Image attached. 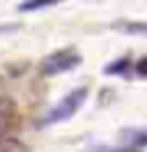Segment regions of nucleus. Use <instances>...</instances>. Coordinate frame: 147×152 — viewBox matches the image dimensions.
I'll return each instance as SVG.
<instances>
[{
	"mask_svg": "<svg viewBox=\"0 0 147 152\" xmlns=\"http://www.w3.org/2000/svg\"><path fill=\"white\" fill-rule=\"evenodd\" d=\"M85 152H140V150H131V148H124V145H115V148H110V145H90Z\"/></svg>",
	"mask_w": 147,
	"mask_h": 152,
	"instance_id": "obj_9",
	"label": "nucleus"
},
{
	"mask_svg": "<svg viewBox=\"0 0 147 152\" xmlns=\"http://www.w3.org/2000/svg\"><path fill=\"white\" fill-rule=\"evenodd\" d=\"M87 97H90V88L87 86H76L64 97H60V99L37 120V129H48V127H53V124L71 120L74 115L83 108V104L87 102Z\"/></svg>",
	"mask_w": 147,
	"mask_h": 152,
	"instance_id": "obj_1",
	"label": "nucleus"
},
{
	"mask_svg": "<svg viewBox=\"0 0 147 152\" xmlns=\"http://www.w3.org/2000/svg\"><path fill=\"white\" fill-rule=\"evenodd\" d=\"M119 145L131 148V150H140L147 145V127H127L119 132Z\"/></svg>",
	"mask_w": 147,
	"mask_h": 152,
	"instance_id": "obj_4",
	"label": "nucleus"
},
{
	"mask_svg": "<svg viewBox=\"0 0 147 152\" xmlns=\"http://www.w3.org/2000/svg\"><path fill=\"white\" fill-rule=\"evenodd\" d=\"M18 28H21V26H16V23H9V26H0V35H9V32H16Z\"/></svg>",
	"mask_w": 147,
	"mask_h": 152,
	"instance_id": "obj_11",
	"label": "nucleus"
},
{
	"mask_svg": "<svg viewBox=\"0 0 147 152\" xmlns=\"http://www.w3.org/2000/svg\"><path fill=\"white\" fill-rule=\"evenodd\" d=\"M83 62V56L76 46H64V48H57L53 53L41 60L39 65V74L46 76V78H53V76H60V74H67Z\"/></svg>",
	"mask_w": 147,
	"mask_h": 152,
	"instance_id": "obj_2",
	"label": "nucleus"
},
{
	"mask_svg": "<svg viewBox=\"0 0 147 152\" xmlns=\"http://www.w3.org/2000/svg\"><path fill=\"white\" fill-rule=\"evenodd\" d=\"M57 0H28V2H18L16 10L18 12H41V10H48V7H55Z\"/></svg>",
	"mask_w": 147,
	"mask_h": 152,
	"instance_id": "obj_7",
	"label": "nucleus"
},
{
	"mask_svg": "<svg viewBox=\"0 0 147 152\" xmlns=\"http://www.w3.org/2000/svg\"><path fill=\"white\" fill-rule=\"evenodd\" d=\"M133 69H136V74L140 78H147V58H140L136 65H133Z\"/></svg>",
	"mask_w": 147,
	"mask_h": 152,
	"instance_id": "obj_10",
	"label": "nucleus"
},
{
	"mask_svg": "<svg viewBox=\"0 0 147 152\" xmlns=\"http://www.w3.org/2000/svg\"><path fill=\"white\" fill-rule=\"evenodd\" d=\"M115 26H117V30H122V32L147 37V23L145 21H119V23H115Z\"/></svg>",
	"mask_w": 147,
	"mask_h": 152,
	"instance_id": "obj_6",
	"label": "nucleus"
},
{
	"mask_svg": "<svg viewBox=\"0 0 147 152\" xmlns=\"http://www.w3.org/2000/svg\"><path fill=\"white\" fill-rule=\"evenodd\" d=\"M0 152H30V150L16 138H2L0 141Z\"/></svg>",
	"mask_w": 147,
	"mask_h": 152,
	"instance_id": "obj_8",
	"label": "nucleus"
},
{
	"mask_svg": "<svg viewBox=\"0 0 147 152\" xmlns=\"http://www.w3.org/2000/svg\"><path fill=\"white\" fill-rule=\"evenodd\" d=\"M16 122H18L16 104L9 97H0V141L7 138L9 132L16 127Z\"/></svg>",
	"mask_w": 147,
	"mask_h": 152,
	"instance_id": "obj_3",
	"label": "nucleus"
},
{
	"mask_svg": "<svg viewBox=\"0 0 147 152\" xmlns=\"http://www.w3.org/2000/svg\"><path fill=\"white\" fill-rule=\"evenodd\" d=\"M131 69V58H117V60H113V62H108V65L103 67V74L106 76H124Z\"/></svg>",
	"mask_w": 147,
	"mask_h": 152,
	"instance_id": "obj_5",
	"label": "nucleus"
}]
</instances>
